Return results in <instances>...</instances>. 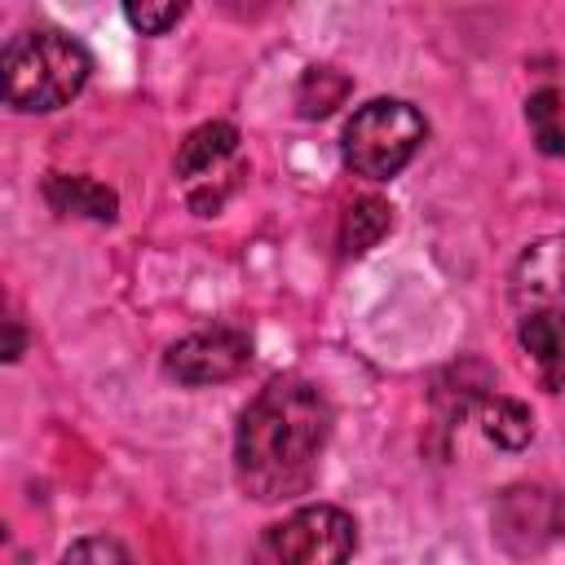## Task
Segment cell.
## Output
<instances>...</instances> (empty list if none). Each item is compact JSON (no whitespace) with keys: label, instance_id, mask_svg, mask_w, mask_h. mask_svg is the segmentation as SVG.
<instances>
[{"label":"cell","instance_id":"cell-8","mask_svg":"<svg viewBox=\"0 0 565 565\" xmlns=\"http://www.w3.org/2000/svg\"><path fill=\"white\" fill-rule=\"evenodd\" d=\"M234 154H238V128H234V124H225V119L199 124V128L181 141V150H177V177H181L185 185L216 181Z\"/></svg>","mask_w":565,"mask_h":565},{"label":"cell","instance_id":"cell-12","mask_svg":"<svg viewBox=\"0 0 565 565\" xmlns=\"http://www.w3.org/2000/svg\"><path fill=\"white\" fill-rule=\"evenodd\" d=\"M525 124L534 132V146L552 159H565V88L547 84L539 93H530L525 102Z\"/></svg>","mask_w":565,"mask_h":565},{"label":"cell","instance_id":"cell-4","mask_svg":"<svg viewBox=\"0 0 565 565\" xmlns=\"http://www.w3.org/2000/svg\"><path fill=\"white\" fill-rule=\"evenodd\" d=\"M428 124L424 115L402 102V97H371L366 106H358L344 124L340 137V154L344 168L366 177V181H393L424 146Z\"/></svg>","mask_w":565,"mask_h":565},{"label":"cell","instance_id":"cell-1","mask_svg":"<svg viewBox=\"0 0 565 565\" xmlns=\"http://www.w3.org/2000/svg\"><path fill=\"white\" fill-rule=\"evenodd\" d=\"M331 402L318 384L300 375L269 380L243 411L234 433V477L238 486L260 499H291L305 494L318 477V459L331 441Z\"/></svg>","mask_w":565,"mask_h":565},{"label":"cell","instance_id":"cell-11","mask_svg":"<svg viewBox=\"0 0 565 565\" xmlns=\"http://www.w3.org/2000/svg\"><path fill=\"white\" fill-rule=\"evenodd\" d=\"M477 419H481V433H486L494 446H503V450H525L530 437H534V415H530L521 402L499 397V393L477 402Z\"/></svg>","mask_w":565,"mask_h":565},{"label":"cell","instance_id":"cell-7","mask_svg":"<svg viewBox=\"0 0 565 565\" xmlns=\"http://www.w3.org/2000/svg\"><path fill=\"white\" fill-rule=\"evenodd\" d=\"M494 530L512 552H539L543 543L565 534V499L547 486H512L499 499Z\"/></svg>","mask_w":565,"mask_h":565},{"label":"cell","instance_id":"cell-5","mask_svg":"<svg viewBox=\"0 0 565 565\" xmlns=\"http://www.w3.org/2000/svg\"><path fill=\"white\" fill-rule=\"evenodd\" d=\"M358 525L335 503H309L265 525L247 565H349Z\"/></svg>","mask_w":565,"mask_h":565},{"label":"cell","instance_id":"cell-6","mask_svg":"<svg viewBox=\"0 0 565 565\" xmlns=\"http://www.w3.org/2000/svg\"><path fill=\"white\" fill-rule=\"evenodd\" d=\"M252 358V344L238 327H203V331H190L181 335L168 358H163V371L177 380V384H190V388H203V384H225L234 380Z\"/></svg>","mask_w":565,"mask_h":565},{"label":"cell","instance_id":"cell-13","mask_svg":"<svg viewBox=\"0 0 565 565\" xmlns=\"http://www.w3.org/2000/svg\"><path fill=\"white\" fill-rule=\"evenodd\" d=\"M62 565H137L132 552L110 539V534H88V539H75L66 552H62Z\"/></svg>","mask_w":565,"mask_h":565},{"label":"cell","instance_id":"cell-14","mask_svg":"<svg viewBox=\"0 0 565 565\" xmlns=\"http://www.w3.org/2000/svg\"><path fill=\"white\" fill-rule=\"evenodd\" d=\"M124 18L141 31V35H163L185 18V4H124Z\"/></svg>","mask_w":565,"mask_h":565},{"label":"cell","instance_id":"cell-9","mask_svg":"<svg viewBox=\"0 0 565 565\" xmlns=\"http://www.w3.org/2000/svg\"><path fill=\"white\" fill-rule=\"evenodd\" d=\"M44 203L62 216H84V221H115V212H119L115 190L84 177V172H49L44 177Z\"/></svg>","mask_w":565,"mask_h":565},{"label":"cell","instance_id":"cell-2","mask_svg":"<svg viewBox=\"0 0 565 565\" xmlns=\"http://www.w3.org/2000/svg\"><path fill=\"white\" fill-rule=\"evenodd\" d=\"M516 340L547 393L565 388V234L534 238L508 278Z\"/></svg>","mask_w":565,"mask_h":565},{"label":"cell","instance_id":"cell-3","mask_svg":"<svg viewBox=\"0 0 565 565\" xmlns=\"http://www.w3.org/2000/svg\"><path fill=\"white\" fill-rule=\"evenodd\" d=\"M0 75H4V102L13 110H62L84 93L93 75V57L75 35L57 26H40L4 44Z\"/></svg>","mask_w":565,"mask_h":565},{"label":"cell","instance_id":"cell-10","mask_svg":"<svg viewBox=\"0 0 565 565\" xmlns=\"http://www.w3.org/2000/svg\"><path fill=\"white\" fill-rule=\"evenodd\" d=\"M393 230V207L375 194H362L344 207V221H340V252L344 256H358L366 247H375L384 234Z\"/></svg>","mask_w":565,"mask_h":565}]
</instances>
